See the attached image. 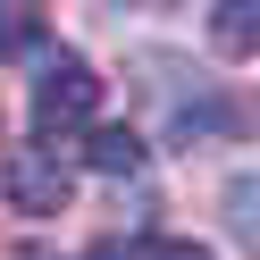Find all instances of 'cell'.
Listing matches in <instances>:
<instances>
[{
    "instance_id": "obj_1",
    "label": "cell",
    "mask_w": 260,
    "mask_h": 260,
    "mask_svg": "<svg viewBox=\"0 0 260 260\" xmlns=\"http://www.w3.org/2000/svg\"><path fill=\"white\" fill-rule=\"evenodd\" d=\"M92 109H101V76H92L76 51L42 59V76H34V143H42V151H51L68 126H84Z\"/></svg>"
},
{
    "instance_id": "obj_2",
    "label": "cell",
    "mask_w": 260,
    "mask_h": 260,
    "mask_svg": "<svg viewBox=\"0 0 260 260\" xmlns=\"http://www.w3.org/2000/svg\"><path fill=\"white\" fill-rule=\"evenodd\" d=\"M0 193H9L17 218H59L76 202V168L42 143H17V151H0Z\"/></svg>"
},
{
    "instance_id": "obj_3",
    "label": "cell",
    "mask_w": 260,
    "mask_h": 260,
    "mask_svg": "<svg viewBox=\"0 0 260 260\" xmlns=\"http://www.w3.org/2000/svg\"><path fill=\"white\" fill-rule=\"evenodd\" d=\"M84 159L101 176H135L143 168V135H135V126H92V135H84Z\"/></svg>"
},
{
    "instance_id": "obj_4",
    "label": "cell",
    "mask_w": 260,
    "mask_h": 260,
    "mask_svg": "<svg viewBox=\"0 0 260 260\" xmlns=\"http://www.w3.org/2000/svg\"><path fill=\"white\" fill-rule=\"evenodd\" d=\"M42 42H51V25L34 0H0V59H34Z\"/></svg>"
},
{
    "instance_id": "obj_5",
    "label": "cell",
    "mask_w": 260,
    "mask_h": 260,
    "mask_svg": "<svg viewBox=\"0 0 260 260\" xmlns=\"http://www.w3.org/2000/svg\"><path fill=\"white\" fill-rule=\"evenodd\" d=\"M210 42H218L226 59H243V51L260 42V9H252V0H226V9H210Z\"/></svg>"
},
{
    "instance_id": "obj_6",
    "label": "cell",
    "mask_w": 260,
    "mask_h": 260,
    "mask_svg": "<svg viewBox=\"0 0 260 260\" xmlns=\"http://www.w3.org/2000/svg\"><path fill=\"white\" fill-rule=\"evenodd\" d=\"M118 260H210V243H176V235H159V243H109Z\"/></svg>"
},
{
    "instance_id": "obj_7",
    "label": "cell",
    "mask_w": 260,
    "mask_h": 260,
    "mask_svg": "<svg viewBox=\"0 0 260 260\" xmlns=\"http://www.w3.org/2000/svg\"><path fill=\"white\" fill-rule=\"evenodd\" d=\"M9 260H51V252H42V243H25V252H9Z\"/></svg>"
},
{
    "instance_id": "obj_8",
    "label": "cell",
    "mask_w": 260,
    "mask_h": 260,
    "mask_svg": "<svg viewBox=\"0 0 260 260\" xmlns=\"http://www.w3.org/2000/svg\"><path fill=\"white\" fill-rule=\"evenodd\" d=\"M92 260H118V252H109V243H101V252H92Z\"/></svg>"
}]
</instances>
